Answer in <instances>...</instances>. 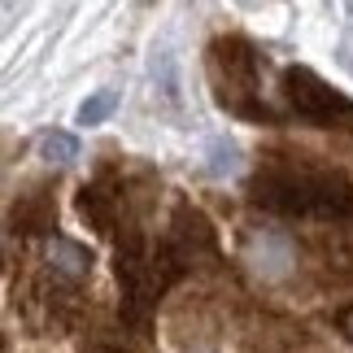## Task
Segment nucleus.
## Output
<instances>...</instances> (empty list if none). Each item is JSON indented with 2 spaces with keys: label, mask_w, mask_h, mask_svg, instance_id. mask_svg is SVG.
<instances>
[{
  "label": "nucleus",
  "mask_w": 353,
  "mask_h": 353,
  "mask_svg": "<svg viewBox=\"0 0 353 353\" xmlns=\"http://www.w3.org/2000/svg\"><path fill=\"white\" fill-rule=\"evenodd\" d=\"M253 201L283 219L353 223V183L332 166L314 161H270L249 183Z\"/></svg>",
  "instance_id": "obj_1"
},
{
  "label": "nucleus",
  "mask_w": 353,
  "mask_h": 353,
  "mask_svg": "<svg viewBox=\"0 0 353 353\" xmlns=\"http://www.w3.org/2000/svg\"><path fill=\"white\" fill-rule=\"evenodd\" d=\"M210 83L227 114L244 122H275L270 105L262 101V61L257 48L240 35H219L210 44Z\"/></svg>",
  "instance_id": "obj_2"
},
{
  "label": "nucleus",
  "mask_w": 353,
  "mask_h": 353,
  "mask_svg": "<svg viewBox=\"0 0 353 353\" xmlns=\"http://www.w3.org/2000/svg\"><path fill=\"white\" fill-rule=\"evenodd\" d=\"M283 101L301 122H314V127H336V122L353 118V101L345 92H336L327 79L305 70V65L283 70Z\"/></svg>",
  "instance_id": "obj_3"
},
{
  "label": "nucleus",
  "mask_w": 353,
  "mask_h": 353,
  "mask_svg": "<svg viewBox=\"0 0 353 353\" xmlns=\"http://www.w3.org/2000/svg\"><path fill=\"white\" fill-rule=\"evenodd\" d=\"M57 227V201L48 188H31L13 205V236H48Z\"/></svg>",
  "instance_id": "obj_4"
},
{
  "label": "nucleus",
  "mask_w": 353,
  "mask_h": 353,
  "mask_svg": "<svg viewBox=\"0 0 353 353\" xmlns=\"http://www.w3.org/2000/svg\"><path fill=\"white\" fill-rule=\"evenodd\" d=\"M253 257H257V270H262V275H283V270L292 266V244L283 236H275V232H266L257 240Z\"/></svg>",
  "instance_id": "obj_5"
},
{
  "label": "nucleus",
  "mask_w": 353,
  "mask_h": 353,
  "mask_svg": "<svg viewBox=\"0 0 353 353\" xmlns=\"http://www.w3.org/2000/svg\"><path fill=\"white\" fill-rule=\"evenodd\" d=\"M39 153H44L48 161H70L79 153V140H74V135H65V131H48L44 140H39Z\"/></svg>",
  "instance_id": "obj_6"
},
{
  "label": "nucleus",
  "mask_w": 353,
  "mask_h": 353,
  "mask_svg": "<svg viewBox=\"0 0 353 353\" xmlns=\"http://www.w3.org/2000/svg\"><path fill=\"white\" fill-rule=\"evenodd\" d=\"M114 101H118L114 92H101V97H92V101L83 105V110H79V118H83V122H101L105 114L114 110Z\"/></svg>",
  "instance_id": "obj_7"
},
{
  "label": "nucleus",
  "mask_w": 353,
  "mask_h": 353,
  "mask_svg": "<svg viewBox=\"0 0 353 353\" xmlns=\"http://www.w3.org/2000/svg\"><path fill=\"white\" fill-rule=\"evenodd\" d=\"M341 327H345V336H349V341H353V305H349L345 314H341Z\"/></svg>",
  "instance_id": "obj_8"
},
{
  "label": "nucleus",
  "mask_w": 353,
  "mask_h": 353,
  "mask_svg": "<svg viewBox=\"0 0 353 353\" xmlns=\"http://www.w3.org/2000/svg\"><path fill=\"white\" fill-rule=\"evenodd\" d=\"M349 18H353V0H349Z\"/></svg>",
  "instance_id": "obj_9"
}]
</instances>
